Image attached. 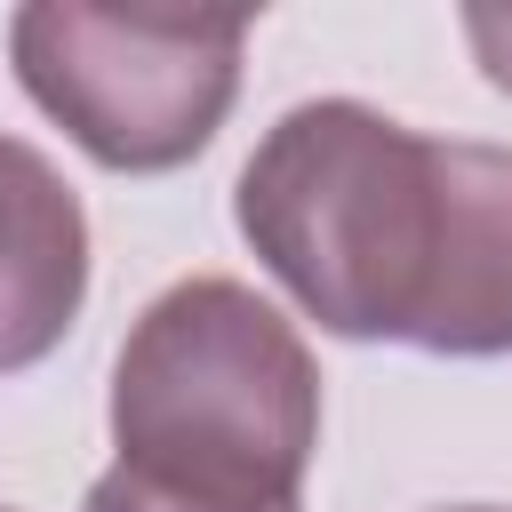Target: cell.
Returning <instances> with one entry per match:
<instances>
[{
	"instance_id": "6da1fadb",
	"label": "cell",
	"mask_w": 512,
	"mask_h": 512,
	"mask_svg": "<svg viewBox=\"0 0 512 512\" xmlns=\"http://www.w3.org/2000/svg\"><path fill=\"white\" fill-rule=\"evenodd\" d=\"M232 216L264 272L352 344L512 352V152L416 136L352 96L272 120Z\"/></svg>"
},
{
	"instance_id": "7a4b0ae2",
	"label": "cell",
	"mask_w": 512,
	"mask_h": 512,
	"mask_svg": "<svg viewBox=\"0 0 512 512\" xmlns=\"http://www.w3.org/2000/svg\"><path fill=\"white\" fill-rule=\"evenodd\" d=\"M112 448L160 496L280 512L320 448V368L256 288L176 280L112 360Z\"/></svg>"
},
{
	"instance_id": "3957f363",
	"label": "cell",
	"mask_w": 512,
	"mask_h": 512,
	"mask_svg": "<svg viewBox=\"0 0 512 512\" xmlns=\"http://www.w3.org/2000/svg\"><path fill=\"white\" fill-rule=\"evenodd\" d=\"M248 16L216 8H88L32 0L8 16L24 96L120 176H160L208 152L240 96Z\"/></svg>"
},
{
	"instance_id": "277c9868",
	"label": "cell",
	"mask_w": 512,
	"mask_h": 512,
	"mask_svg": "<svg viewBox=\"0 0 512 512\" xmlns=\"http://www.w3.org/2000/svg\"><path fill=\"white\" fill-rule=\"evenodd\" d=\"M88 296V216L72 184L0 136V376L48 360Z\"/></svg>"
},
{
	"instance_id": "5b68a950",
	"label": "cell",
	"mask_w": 512,
	"mask_h": 512,
	"mask_svg": "<svg viewBox=\"0 0 512 512\" xmlns=\"http://www.w3.org/2000/svg\"><path fill=\"white\" fill-rule=\"evenodd\" d=\"M80 512H216V504H184V496H160V488H144L136 472H96V488H88V504ZM280 512H296V504H280Z\"/></svg>"
},
{
	"instance_id": "8992f818",
	"label": "cell",
	"mask_w": 512,
	"mask_h": 512,
	"mask_svg": "<svg viewBox=\"0 0 512 512\" xmlns=\"http://www.w3.org/2000/svg\"><path fill=\"white\" fill-rule=\"evenodd\" d=\"M464 40L496 88H512V8H464Z\"/></svg>"
},
{
	"instance_id": "52a82bcc",
	"label": "cell",
	"mask_w": 512,
	"mask_h": 512,
	"mask_svg": "<svg viewBox=\"0 0 512 512\" xmlns=\"http://www.w3.org/2000/svg\"><path fill=\"white\" fill-rule=\"evenodd\" d=\"M464 512H488V504H464Z\"/></svg>"
}]
</instances>
